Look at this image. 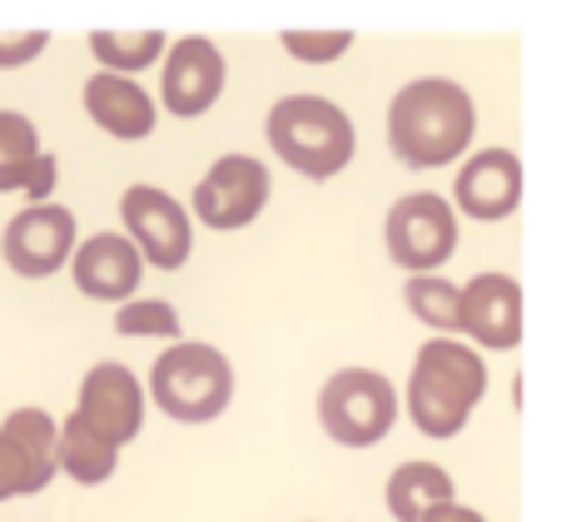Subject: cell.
Wrapping results in <instances>:
<instances>
[{
    "mask_svg": "<svg viewBox=\"0 0 566 522\" xmlns=\"http://www.w3.org/2000/svg\"><path fill=\"white\" fill-rule=\"evenodd\" d=\"M478 109L458 80H412L388 105V145L408 169H442L472 145Z\"/></svg>",
    "mask_w": 566,
    "mask_h": 522,
    "instance_id": "6da1fadb",
    "label": "cell"
},
{
    "mask_svg": "<svg viewBox=\"0 0 566 522\" xmlns=\"http://www.w3.org/2000/svg\"><path fill=\"white\" fill-rule=\"evenodd\" d=\"M488 394V358L458 338H428L412 358L408 418L428 438H458Z\"/></svg>",
    "mask_w": 566,
    "mask_h": 522,
    "instance_id": "7a4b0ae2",
    "label": "cell"
},
{
    "mask_svg": "<svg viewBox=\"0 0 566 522\" xmlns=\"http://www.w3.org/2000/svg\"><path fill=\"white\" fill-rule=\"evenodd\" d=\"M269 145L289 169H298L303 179H333L353 165V149H358V135H353V119L343 105L323 95H283L274 109H269Z\"/></svg>",
    "mask_w": 566,
    "mask_h": 522,
    "instance_id": "3957f363",
    "label": "cell"
},
{
    "mask_svg": "<svg viewBox=\"0 0 566 522\" xmlns=\"http://www.w3.org/2000/svg\"><path fill=\"white\" fill-rule=\"evenodd\" d=\"M149 394L175 424H214L234 404V368L214 344L179 338L149 368Z\"/></svg>",
    "mask_w": 566,
    "mask_h": 522,
    "instance_id": "277c9868",
    "label": "cell"
},
{
    "mask_svg": "<svg viewBox=\"0 0 566 522\" xmlns=\"http://www.w3.org/2000/svg\"><path fill=\"white\" fill-rule=\"evenodd\" d=\"M318 424L338 448H373L398 424V388L378 368H338L318 388Z\"/></svg>",
    "mask_w": 566,
    "mask_h": 522,
    "instance_id": "5b68a950",
    "label": "cell"
},
{
    "mask_svg": "<svg viewBox=\"0 0 566 522\" xmlns=\"http://www.w3.org/2000/svg\"><path fill=\"white\" fill-rule=\"evenodd\" d=\"M382 239H388V254L398 269L432 274V269H442L458 254V209L442 195H428V189L402 195L398 205L388 209Z\"/></svg>",
    "mask_w": 566,
    "mask_h": 522,
    "instance_id": "8992f818",
    "label": "cell"
},
{
    "mask_svg": "<svg viewBox=\"0 0 566 522\" xmlns=\"http://www.w3.org/2000/svg\"><path fill=\"white\" fill-rule=\"evenodd\" d=\"M119 219L129 229V244L145 264L155 269H185L189 264V249H195V229H189V209L179 199H169L165 189L155 185H129L119 195Z\"/></svg>",
    "mask_w": 566,
    "mask_h": 522,
    "instance_id": "52a82bcc",
    "label": "cell"
},
{
    "mask_svg": "<svg viewBox=\"0 0 566 522\" xmlns=\"http://www.w3.org/2000/svg\"><path fill=\"white\" fill-rule=\"evenodd\" d=\"M269 165L254 155H224L209 165V175L195 185V219L219 234L229 229H249L269 205Z\"/></svg>",
    "mask_w": 566,
    "mask_h": 522,
    "instance_id": "ba28073f",
    "label": "cell"
},
{
    "mask_svg": "<svg viewBox=\"0 0 566 522\" xmlns=\"http://www.w3.org/2000/svg\"><path fill=\"white\" fill-rule=\"evenodd\" d=\"M75 418L90 428L95 438H105L109 448H125L139 438L145 428V384L129 374L125 364H95L80 378V404Z\"/></svg>",
    "mask_w": 566,
    "mask_h": 522,
    "instance_id": "9c48e42d",
    "label": "cell"
},
{
    "mask_svg": "<svg viewBox=\"0 0 566 522\" xmlns=\"http://www.w3.org/2000/svg\"><path fill=\"white\" fill-rule=\"evenodd\" d=\"M75 244H80V229L65 205L20 209L6 225V234H0V254H6V264L15 269L20 279H50L55 269L70 264Z\"/></svg>",
    "mask_w": 566,
    "mask_h": 522,
    "instance_id": "30bf717a",
    "label": "cell"
},
{
    "mask_svg": "<svg viewBox=\"0 0 566 522\" xmlns=\"http://www.w3.org/2000/svg\"><path fill=\"white\" fill-rule=\"evenodd\" d=\"M224 80H229L224 50L209 35H185L169 45V60H165V70H159V100H165L169 115L195 119L219 105Z\"/></svg>",
    "mask_w": 566,
    "mask_h": 522,
    "instance_id": "8fae6325",
    "label": "cell"
},
{
    "mask_svg": "<svg viewBox=\"0 0 566 522\" xmlns=\"http://www.w3.org/2000/svg\"><path fill=\"white\" fill-rule=\"evenodd\" d=\"M462 334L488 354H512L522 344V284L512 274H478L458 289Z\"/></svg>",
    "mask_w": 566,
    "mask_h": 522,
    "instance_id": "7c38bea8",
    "label": "cell"
},
{
    "mask_svg": "<svg viewBox=\"0 0 566 522\" xmlns=\"http://www.w3.org/2000/svg\"><path fill=\"white\" fill-rule=\"evenodd\" d=\"M522 205V159L512 149H478L452 179V209L497 225Z\"/></svg>",
    "mask_w": 566,
    "mask_h": 522,
    "instance_id": "4fadbf2b",
    "label": "cell"
},
{
    "mask_svg": "<svg viewBox=\"0 0 566 522\" xmlns=\"http://www.w3.org/2000/svg\"><path fill=\"white\" fill-rule=\"evenodd\" d=\"M70 274H75V289L85 299H99V304H129L145 279V259L135 254L125 234H90L85 244H75L70 254Z\"/></svg>",
    "mask_w": 566,
    "mask_h": 522,
    "instance_id": "5bb4252c",
    "label": "cell"
},
{
    "mask_svg": "<svg viewBox=\"0 0 566 522\" xmlns=\"http://www.w3.org/2000/svg\"><path fill=\"white\" fill-rule=\"evenodd\" d=\"M55 179H60V165L40 145V129L25 115H15V109H0V195L20 189L35 205H50Z\"/></svg>",
    "mask_w": 566,
    "mask_h": 522,
    "instance_id": "9a60e30c",
    "label": "cell"
},
{
    "mask_svg": "<svg viewBox=\"0 0 566 522\" xmlns=\"http://www.w3.org/2000/svg\"><path fill=\"white\" fill-rule=\"evenodd\" d=\"M85 115L115 139H149L159 125L149 90L129 75H105V70L85 80Z\"/></svg>",
    "mask_w": 566,
    "mask_h": 522,
    "instance_id": "2e32d148",
    "label": "cell"
},
{
    "mask_svg": "<svg viewBox=\"0 0 566 522\" xmlns=\"http://www.w3.org/2000/svg\"><path fill=\"white\" fill-rule=\"evenodd\" d=\"M458 503V483L448 478V468L438 463H402L388 478V513L392 522H422L438 508Z\"/></svg>",
    "mask_w": 566,
    "mask_h": 522,
    "instance_id": "e0dca14e",
    "label": "cell"
},
{
    "mask_svg": "<svg viewBox=\"0 0 566 522\" xmlns=\"http://www.w3.org/2000/svg\"><path fill=\"white\" fill-rule=\"evenodd\" d=\"M115 468H119V448L95 438L75 414L55 428V473L75 478L80 488H99L115 478Z\"/></svg>",
    "mask_w": 566,
    "mask_h": 522,
    "instance_id": "ac0fdd59",
    "label": "cell"
},
{
    "mask_svg": "<svg viewBox=\"0 0 566 522\" xmlns=\"http://www.w3.org/2000/svg\"><path fill=\"white\" fill-rule=\"evenodd\" d=\"M90 55L105 65V75H125L129 70V80H135V70H149L165 55V35L159 30H95Z\"/></svg>",
    "mask_w": 566,
    "mask_h": 522,
    "instance_id": "d6986e66",
    "label": "cell"
},
{
    "mask_svg": "<svg viewBox=\"0 0 566 522\" xmlns=\"http://www.w3.org/2000/svg\"><path fill=\"white\" fill-rule=\"evenodd\" d=\"M55 428L60 424L45 408H15V414H6V424H0V434L20 448V458H25L30 473L45 488H50V478H55Z\"/></svg>",
    "mask_w": 566,
    "mask_h": 522,
    "instance_id": "ffe728a7",
    "label": "cell"
},
{
    "mask_svg": "<svg viewBox=\"0 0 566 522\" xmlns=\"http://www.w3.org/2000/svg\"><path fill=\"white\" fill-rule=\"evenodd\" d=\"M402 304H408L428 328H438V338L462 334L458 284H452V279H442V274H408V284H402Z\"/></svg>",
    "mask_w": 566,
    "mask_h": 522,
    "instance_id": "44dd1931",
    "label": "cell"
},
{
    "mask_svg": "<svg viewBox=\"0 0 566 522\" xmlns=\"http://www.w3.org/2000/svg\"><path fill=\"white\" fill-rule=\"evenodd\" d=\"M115 334L125 338H165V344H179V314L165 299H129L125 309H115Z\"/></svg>",
    "mask_w": 566,
    "mask_h": 522,
    "instance_id": "7402d4cb",
    "label": "cell"
},
{
    "mask_svg": "<svg viewBox=\"0 0 566 522\" xmlns=\"http://www.w3.org/2000/svg\"><path fill=\"white\" fill-rule=\"evenodd\" d=\"M279 45L303 65H328L353 50V30H283Z\"/></svg>",
    "mask_w": 566,
    "mask_h": 522,
    "instance_id": "603a6c76",
    "label": "cell"
},
{
    "mask_svg": "<svg viewBox=\"0 0 566 522\" xmlns=\"http://www.w3.org/2000/svg\"><path fill=\"white\" fill-rule=\"evenodd\" d=\"M35 493H45V483L30 473V463L20 458V448L0 434V503H10V498H35Z\"/></svg>",
    "mask_w": 566,
    "mask_h": 522,
    "instance_id": "cb8c5ba5",
    "label": "cell"
},
{
    "mask_svg": "<svg viewBox=\"0 0 566 522\" xmlns=\"http://www.w3.org/2000/svg\"><path fill=\"white\" fill-rule=\"evenodd\" d=\"M50 45V30H25V35H0V70H20Z\"/></svg>",
    "mask_w": 566,
    "mask_h": 522,
    "instance_id": "d4e9b609",
    "label": "cell"
},
{
    "mask_svg": "<svg viewBox=\"0 0 566 522\" xmlns=\"http://www.w3.org/2000/svg\"><path fill=\"white\" fill-rule=\"evenodd\" d=\"M422 522H488L478 513V508H462V503H448V508H438V513H428Z\"/></svg>",
    "mask_w": 566,
    "mask_h": 522,
    "instance_id": "484cf974",
    "label": "cell"
}]
</instances>
